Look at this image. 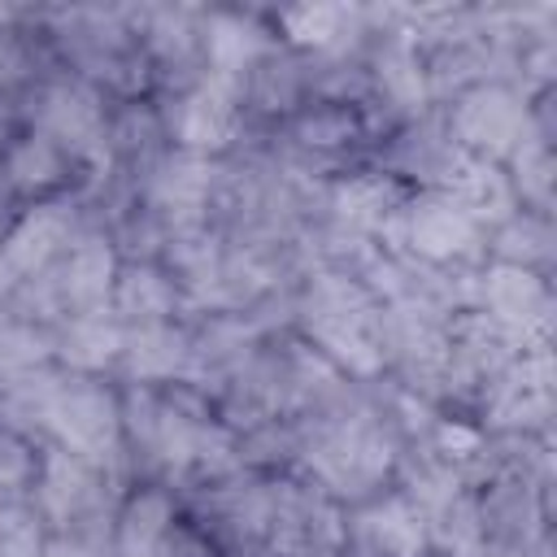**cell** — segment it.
I'll use <instances>...</instances> for the list:
<instances>
[{"instance_id": "cell-1", "label": "cell", "mask_w": 557, "mask_h": 557, "mask_svg": "<svg viewBox=\"0 0 557 557\" xmlns=\"http://www.w3.org/2000/svg\"><path fill=\"white\" fill-rule=\"evenodd\" d=\"M379 300L374 292L344 270H322L309 278L300 296V326L318 357H326L339 374L370 379L383 370L379 352Z\"/></svg>"}, {"instance_id": "cell-2", "label": "cell", "mask_w": 557, "mask_h": 557, "mask_svg": "<svg viewBox=\"0 0 557 557\" xmlns=\"http://www.w3.org/2000/svg\"><path fill=\"white\" fill-rule=\"evenodd\" d=\"M44 431L52 435V448L109 470L122 453V392H113L100 374H65L48 405Z\"/></svg>"}, {"instance_id": "cell-3", "label": "cell", "mask_w": 557, "mask_h": 557, "mask_svg": "<svg viewBox=\"0 0 557 557\" xmlns=\"http://www.w3.org/2000/svg\"><path fill=\"white\" fill-rule=\"evenodd\" d=\"M383 231L396 235L392 252H400L418 265H431V270H444L453 261H474L487 239V231L444 187L418 191L413 200L396 205V213L387 218Z\"/></svg>"}, {"instance_id": "cell-4", "label": "cell", "mask_w": 557, "mask_h": 557, "mask_svg": "<svg viewBox=\"0 0 557 557\" xmlns=\"http://www.w3.org/2000/svg\"><path fill=\"white\" fill-rule=\"evenodd\" d=\"M448 135L470 161H509L531 135V104L505 83H470L457 91L448 113Z\"/></svg>"}, {"instance_id": "cell-5", "label": "cell", "mask_w": 557, "mask_h": 557, "mask_svg": "<svg viewBox=\"0 0 557 557\" xmlns=\"http://www.w3.org/2000/svg\"><path fill=\"white\" fill-rule=\"evenodd\" d=\"M30 131L61 144L74 161H91L104 157V131H109V113L100 91L87 78H48L35 87L30 96Z\"/></svg>"}, {"instance_id": "cell-6", "label": "cell", "mask_w": 557, "mask_h": 557, "mask_svg": "<svg viewBox=\"0 0 557 557\" xmlns=\"http://www.w3.org/2000/svg\"><path fill=\"white\" fill-rule=\"evenodd\" d=\"M283 557H335L344 548V513L339 500L309 483H274L270 487V535Z\"/></svg>"}, {"instance_id": "cell-7", "label": "cell", "mask_w": 557, "mask_h": 557, "mask_svg": "<svg viewBox=\"0 0 557 557\" xmlns=\"http://www.w3.org/2000/svg\"><path fill=\"white\" fill-rule=\"evenodd\" d=\"M117 248L104 231L78 226V235L70 239V248L61 252V261L48 270L52 296L61 318H78V313H109V296H113V278H117Z\"/></svg>"}, {"instance_id": "cell-8", "label": "cell", "mask_w": 557, "mask_h": 557, "mask_svg": "<svg viewBox=\"0 0 557 557\" xmlns=\"http://www.w3.org/2000/svg\"><path fill=\"white\" fill-rule=\"evenodd\" d=\"M161 122H165V139H174L178 152L213 157L239 131V91L213 78H196L170 100Z\"/></svg>"}, {"instance_id": "cell-9", "label": "cell", "mask_w": 557, "mask_h": 557, "mask_svg": "<svg viewBox=\"0 0 557 557\" xmlns=\"http://www.w3.org/2000/svg\"><path fill=\"white\" fill-rule=\"evenodd\" d=\"M344 548L352 557H422L426 553L422 513L409 505L405 492L370 496L344 522Z\"/></svg>"}, {"instance_id": "cell-10", "label": "cell", "mask_w": 557, "mask_h": 557, "mask_svg": "<svg viewBox=\"0 0 557 557\" xmlns=\"http://www.w3.org/2000/svg\"><path fill=\"white\" fill-rule=\"evenodd\" d=\"M474 296H479V313L487 322H496L500 331H509L518 344H527V335H540L553 313L544 278L535 270H518V265H500V261L479 274Z\"/></svg>"}, {"instance_id": "cell-11", "label": "cell", "mask_w": 557, "mask_h": 557, "mask_svg": "<svg viewBox=\"0 0 557 557\" xmlns=\"http://www.w3.org/2000/svg\"><path fill=\"white\" fill-rule=\"evenodd\" d=\"M78 235V218L74 209L57 205V200H39L35 209H26L4 235H0V252L13 265L17 278H39L48 274L61 252L70 248V239Z\"/></svg>"}, {"instance_id": "cell-12", "label": "cell", "mask_w": 557, "mask_h": 557, "mask_svg": "<svg viewBox=\"0 0 557 557\" xmlns=\"http://www.w3.org/2000/svg\"><path fill=\"white\" fill-rule=\"evenodd\" d=\"M183 292L170 278V270L152 257H131L117 265L113 278V296H109V313L122 326H152V322H174Z\"/></svg>"}, {"instance_id": "cell-13", "label": "cell", "mask_w": 557, "mask_h": 557, "mask_svg": "<svg viewBox=\"0 0 557 557\" xmlns=\"http://www.w3.org/2000/svg\"><path fill=\"white\" fill-rule=\"evenodd\" d=\"M265 52H270L265 30L252 17H244V13H213L200 26V57L209 65L205 78H213V83H226V87L239 91L244 78H248V70Z\"/></svg>"}, {"instance_id": "cell-14", "label": "cell", "mask_w": 557, "mask_h": 557, "mask_svg": "<svg viewBox=\"0 0 557 557\" xmlns=\"http://www.w3.org/2000/svg\"><path fill=\"white\" fill-rule=\"evenodd\" d=\"M117 366H122L126 379L139 383V387H157V383L187 379V366H191V335H187L183 326H174V322L126 326Z\"/></svg>"}, {"instance_id": "cell-15", "label": "cell", "mask_w": 557, "mask_h": 557, "mask_svg": "<svg viewBox=\"0 0 557 557\" xmlns=\"http://www.w3.org/2000/svg\"><path fill=\"white\" fill-rule=\"evenodd\" d=\"M466 161H470V157L453 144L448 126H440V122H413L409 131H400V139H396L392 152H387V170L400 174V178L426 183V191L448 187V183L461 174Z\"/></svg>"}, {"instance_id": "cell-16", "label": "cell", "mask_w": 557, "mask_h": 557, "mask_svg": "<svg viewBox=\"0 0 557 557\" xmlns=\"http://www.w3.org/2000/svg\"><path fill=\"white\" fill-rule=\"evenodd\" d=\"M74 165H78V161H74L61 144H52V139H44V135L26 131V135H17V139L4 148L0 187L13 191V196H26V200H44L48 191H57V187L70 183Z\"/></svg>"}, {"instance_id": "cell-17", "label": "cell", "mask_w": 557, "mask_h": 557, "mask_svg": "<svg viewBox=\"0 0 557 557\" xmlns=\"http://www.w3.org/2000/svg\"><path fill=\"white\" fill-rule=\"evenodd\" d=\"M122 339H126V326L113 313H78V318L57 322L52 357L70 374H104L109 366H117Z\"/></svg>"}, {"instance_id": "cell-18", "label": "cell", "mask_w": 557, "mask_h": 557, "mask_svg": "<svg viewBox=\"0 0 557 557\" xmlns=\"http://www.w3.org/2000/svg\"><path fill=\"white\" fill-rule=\"evenodd\" d=\"M305 87H309V74L300 70V61H296L292 52H274V48H270V52L248 70V78H244V87H239V100H248V104L261 109V113H292V109L300 104Z\"/></svg>"}, {"instance_id": "cell-19", "label": "cell", "mask_w": 557, "mask_h": 557, "mask_svg": "<svg viewBox=\"0 0 557 557\" xmlns=\"http://www.w3.org/2000/svg\"><path fill=\"white\" fill-rule=\"evenodd\" d=\"M357 135H361V117H357L352 104L318 100V104H309V109H300V113L292 117V139H296L300 152L326 157V152L348 148Z\"/></svg>"}, {"instance_id": "cell-20", "label": "cell", "mask_w": 557, "mask_h": 557, "mask_svg": "<svg viewBox=\"0 0 557 557\" xmlns=\"http://www.w3.org/2000/svg\"><path fill=\"white\" fill-rule=\"evenodd\" d=\"M548 244H553V231H548L544 213L518 209L513 218H505L500 226H492V252H496L500 265L535 270V265L548 261Z\"/></svg>"}, {"instance_id": "cell-21", "label": "cell", "mask_w": 557, "mask_h": 557, "mask_svg": "<svg viewBox=\"0 0 557 557\" xmlns=\"http://www.w3.org/2000/svg\"><path fill=\"white\" fill-rule=\"evenodd\" d=\"M374 83L392 100V109H418L426 100V65L409 44H387L374 61Z\"/></svg>"}, {"instance_id": "cell-22", "label": "cell", "mask_w": 557, "mask_h": 557, "mask_svg": "<svg viewBox=\"0 0 557 557\" xmlns=\"http://www.w3.org/2000/svg\"><path fill=\"white\" fill-rule=\"evenodd\" d=\"M48 357H52V331L48 326L22 322L13 313L0 318V383L13 379V374L48 366Z\"/></svg>"}, {"instance_id": "cell-23", "label": "cell", "mask_w": 557, "mask_h": 557, "mask_svg": "<svg viewBox=\"0 0 557 557\" xmlns=\"http://www.w3.org/2000/svg\"><path fill=\"white\" fill-rule=\"evenodd\" d=\"M39 461H44V453L30 444V435L0 422V505L30 500L35 479H39Z\"/></svg>"}, {"instance_id": "cell-24", "label": "cell", "mask_w": 557, "mask_h": 557, "mask_svg": "<svg viewBox=\"0 0 557 557\" xmlns=\"http://www.w3.org/2000/svg\"><path fill=\"white\" fill-rule=\"evenodd\" d=\"M352 17H357V13L344 9V4H313V9H292V13H283V26H287L292 44L331 52V48L344 44V22H352Z\"/></svg>"}, {"instance_id": "cell-25", "label": "cell", "mask_w": 557, "mask_h": 557, "mask_svg": "<svg viewBox=\"0 0 557 557\" xmlns=\"http://www.w3.org/2000/svg\"><path fill=\"white\" fill-rule=\"evenodd\" d=\"M157 557H222V548L200 531V527H170L165 540H161V553Z\"/></svg>"}, {"instance_id": "cell-26", "label": "cell", "mask_w": 557, "mask_h": 557, "mask_svg": "<svg viewBox=\"0 0 557 557\" xmlns=\"http://www.w3.org/2000/svg\"><path fill=\"white\" fill-rule=\"evenodd\" d=\"M22 70H26V57H22L17 39L0 30V91H4L13 78H22Z\"/></svg>"}, {"instance_id": "cell-27", "label": "cell", "mask_w": 557, "mask_h": 557, "mask_svg": "<svg viewBox=\"0 0 557 557\" xmlns=\"http://www.w3.org/2000/svg\"><path fill=\"white\" fill-rule=\"evenodd\" d=\"M13 139H17V135H13V109L0 100V152H4Z\"/></svg>"}, {"instance_id": "cell-28", "label": "cell", "mask_w": 557, "mask_h": 557, "mask_svg": "<svg viewBox=\"0 0 557 557\" xmlns=\"http://www.w3.org/2000/svg\"><path fill=\"white\" fill-rule=\"evenodd\" d=\"M0 200H4V187H0Z\"/></svg>"}]
</instances>
